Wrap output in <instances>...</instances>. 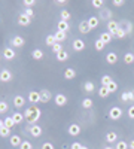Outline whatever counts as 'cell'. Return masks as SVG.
<instances>
[{"mask_svg": "<svg viewBox=\"0 0 134 149\" xmlns=\"http://www.w3.org/2000/svg\"><path fill=\"white\" fill-rule=\"evenodd\" d=\"M58 30H60V31H64V33H67V31L70 30V22L60 19V21H58Z\"/></svg>", "mask_w": 134, "mask_h": 149, "instance_id": "obj_18", "label": "cell"}, {"mask_svg": "<svg viewBox=\"0 0 134 149\" xmlns=\"http://www.w3.org/2000/svg\"><path fill=\"white\" fill-rule=\"evenodd\" d=\"M109 95H110V93H109L107 86H101V88L99 90V97H100V98H106V97H109Z\"/></svg>", "mask_w": 134, "mask_h": 149, "instance_id": "obj_32", "label": "cell"}, {"mask_svg": "<svg viewBox=\"0 0 134 149\" xmlns=\"http://www.w3.org/2000/svg\"><path fill=\"white\" fill-rule=\"evenodd\" d=\"M70 149H82V145H81L79 142H75V143H72Z\"/></svg>", "mask_w": 134, "mask_h": 149, "instance_id": "obj_52", "label": "cell"}, {"mask_svg": "<svg viewBox=\"0 0 134 149\" xmlns=\"http://www.w3.org/2000/svg\"><path fill=\"white\" fill-rule=\"evenodd\" d=\"M24 104H26V98H24L22 95H15L14 97V106L17 109H21Z\"/></svg>", "mask_w": 134, "mask_h": 149, "instance_id": "obj_15", "label": "cell"}, {"mask_svg": "<svg viewBox=\"0 0 134 149\" xmlns=\"http://www.w3.org/2000/svg\"><path fill=\"white\" fill-rule=\"evenodd\" d=\"M9 109V104L6 102H0V113H6Z\"/></svg>", "mask_w": 134, "mask_h": 149, "instance_id": "obj_42", "label": "cell"}, {"mask_svg": "<svg viewBox=\"0 0 134 149\" xmlns=\"http://www.w3.org/2000/svg\"><path fill=\"white\" fill-rule=\"evenodd\" d=\"M121 100L122 102H134V95H133V91H125L121 95Z\"/></svg>", "mask_w": 134, "mask_h": 149, "instance_id": "obj_24", "label": "cell"}, {"mask_svg": "<svg viewBox=\"0 0 134 149\" xmlns=\"http://www.w3.org/2000/svg\"><path fill=\"white\" fill-rule=\"evenodd\" d=\"M3 57L6 58V60H14L15 57H17V54H15V51L12 48H5V51H3Z\"/></svg>", "mask_w": 134, "mask_h": 149, "instance_id": "obj_16", "label": "cell"}, {"mask_svg": "<svg viewBox=\"0 0 134 149\" xmlns=\"http://www.w3.org/2000/svg\"><path fill=\"white\" fill-rule=\"evenodd\" d=\"M81 131H82V128L78 125V124H70L69 128H67V133H69L70 136H73V137L79 136V134H81Z\"/></svg>", "mask_w": 134, "mask_h": 149, "instance_id": "obj_5", "label": "cell"}, {"mask_svg": "<svg viewBox=\"0 0 134 149\" xmlns=\"http://www.w3.org/2000/svg\"><path fill=\"white\" fill-rule=\"evenodd\" d=\"M42 149H55V148H54V145H52V143L46 142V143H43V145H42Z\"/></svg>", "mask_w": 134, "mask_h": 149, "instance_id": "obj_50", "label": "cell"}, {"mask_svg": "<svg viewBox=\"0 0 134 149\" xmlns=\"http://www.w3.org/2000/svg\"><path fill=\"white\" fill-rule=\"evenodd\" d=\"M83 90H85V93H87V94H91V93H94L95 86H94V84H92L91 81H88V82H85V85H83Z\"/></svg>", "mask_w": 134, "mask_h": 149, "instance_id": "obj_28", "label": "cell"}, {"mask_svg": "<svg viewBox=\"0 0 134 149\" xmlns=\"http://www.w3.org/2000/svg\"><path fill=\"white\" fill-rule=\"evenodd\" d=\"M121 116H122V109L121 107L115 106V107H112L110 110H109V118H110L112 121H118V119H121Z\"/></svg>", "mask_w": 134, "mask_h": 149, "instance_id": "obj_2", "label": "cell"}, {"mask_svg": "<svg viewBox=\"0 0 134 149\" xmlns=\"http://www.w3.org/2000/svg\"><path fill=\"white\" fill-rule=\"evenodd\" d=\"M127 113H128V116H130L131 119H134V104L128 107V112H127Z\"/></svg>", "mask_w": 134, "mask_h": 149, "instance_id": "obj_49", "label": "cell"}, {"mask_svg": "<svg viewBox=\"0 0 134 149\" xmlns=\"http://www.w3.org/2000/svg\"><path fill=\"white\" fill-rule=\"evenodd\" d=\"M92 104H94V102L91 100V98H83L82 100V107L83 109H91Z\"/></svg>", "mask_w": 134, "mask_h": 149, "instance_id": "obj_34", "label": "cell"}, {"mask_svg": "<svg viewBox=\"0 0 134 149\" xmlns=\"http://www.w3.org/2000/svg\"><path fill=\"white\" fill-rule=\"evenodd\" d=\"M63 51V45H60V43H55L54 46H52V52L57 55L58 52H61Z\"/></svg>", "mask_w": 134, "mask_h": 149, "instance_id": "obj_46", "label": "cell"}, {"mask_svg": "<svg viewBox=\"0 0 134 149\" xmlns=\"http://www.w3.org/2000/svg\"><path fill=\"white\" fill-rule=\"evenodd\" d=\"M124 63H125V64H133V63H134V54L127 52V54L124 55Z\"/></svg>", "mask_w": 134, "mask_h": 149, "instance_id": "obj_33", "label": "cell"}, {"mask_svg": "<svg viewBox=\"0 0 134 149\" xmlns=\"http://www.w3.org/2000/svg\"><path fill=\"white\" fill-rule=\"evenodd\" d=\"M28 130H30V134L33 136V137H40V136H42V127H40V125H37V124L31 125Z\"/></svg>", "mask_w": 134, "mask_h": 149, "instance_id": "obj_9", "label": "cell"}, {"mask_svg": "<svg viewBox=\"0 0 134 149\" xmlns=\"http://www.w3.org/2000/svg\"><path fill=\"white\" fill-rule=\"evenodd\" d=\"M54 36H55V40H57V43H61V42H64V40L67 39V33H64V31H60V30H58V31H57Z\"/></svg>", "mask_w": 134, "mask_h": 149, "instance_id": "obj_23", "label": "cell"}, {"mask_svg": "<svg viewBox=\"0 0 134 149\" xmlns=\"http://www.w3.org/2000/svg\"><path fill=\"white\" fill-rule=\"evenodd\" d=\"M9 134H10V130L8 127L0 128V136H2V137H9Z\"/></svg>", "mask_w": 134, "mask_h": 149, "instance_id": "obj_44", "label": "cell"}, {"mask_svg": "<svg viewBox=\"0 0 134 149\" xmlns=\"http://www.w3.org/2000/svg\"><path fill=\"white\" fill-rule=\"evenodd\" d=\"M124 5H125L124 0H113V6H116V8H121V6H124Z\"/></svg>", "mask_w": 134, "mask_h": 149, "instance_id": "obj_48", "label": "cell"}, {"mask_svg": "<svg viewBox=\"0 0 134 149\" xmlns=\"http://www.w3.org/2000/svg\"><path fill=\"white\" fill-rule=\"evenodd\" d=\"M12 119H14V121H15V124L18 125V124H22V121L26 119V116H24V115L21 113V112H15V113L12 115Z\"/></svg>", "mask_w": 134, "mask_h": 149, "instance_id": "obj_25", "label": "cell"}, {"mask_svg": "<svg viewBox=\"0 0 134 149\" xmlns=\"http://www.w3.org/2000/svg\"><path fill=\"white\" fill-rule=\"evenodd\" d=\"M12 78H14V74L10 73V70L3 69L2 72H0V81H2V82H10Z\"/></svg>", "mask_w": 134, "mask_h": 149, "instance_id": "obj_6", "label": "cell"}, {"mask_svg": "<svg viewBox=\"0 0 134 149\" xmlns=\"http://www.w3.org/2000/svg\"><path fill=\"white\" fill-rule=\"evenodd\" d=\"M133 95H134V90H133Z\"/></svg>", "mask_w": 134, "mask_h": 149, "instance_id": "obj_58", "label": "cell"}, {"mask_svg": "<svg viewBox=\"0 0 134 149\" xmlns=\"http://www.w3.org/2000/svg\"><path fill=\"white\" fill-rule=\"evenodd\" d=\"M55 104H57L58 107L66 106V104H67V97H66L64 94H57V95H55Z\"/></svg>", "mask_w": 134, "mask_h": 149, "instance_id": "obj_8", "label": "cell"}, {"mask_svg": "<svg viewBox=\"0 0 134 149\" xmlns=\"http://www.w3.org/2000/svg\"><path fill=\"white\" fill-rule=\"evenodd\" d=\"M122 24H124V30H125L127 34L130 36V34L133 33V24H131L130 21H122Z\"/></svg>", "mask_w": 134, "mask_h": 149, "instance_id": "obj_35", "label": "cell"}, {"mask_svg": "<svg viewBox=\"0 0 134 149\" xmlns=\"http://www.w3.org/2000/svg\"><path fill=\"white\" fill-rule=\"evenodd\" d=\"M24 6H26V8H33L34 5H36V0H24Z\"/></svg>", "mask_w": 134, "mask_h": 149, "instance_id": "obj_47", "label": "cell"}, {"mask_svg": "<svg viewBox=\"0 0 134 149\" xmlns=\"http://www.w3.org/2000/svg\"><path fill=\"white\" fill-rule=\"evenodd\" d=\"M104 46H106V45H104L100 39H97V40L94 42V48H95V51H99V52H100V51H103Z\"/></svg>", "mask_w": 134, "mask_h": 149, "instance_id": "obj_36", "label": "cell"}, {"mask_svg": "<svg viewBox=\"0 0 134 149\" xmlns=\"http://www.w3.org/2000/svg\"><path fill=\"white\" fill-rule=\"evenodd\" d=\"M106 63L107 64H116L118 63V55L115 52H109L106 55Z\"/></svg>", "mask_w": 134, "mask_h": 149, "instance_id": "obj_19", "label": "cell"}, {"mask_svg": "<svg viewBox=\"0 0 134 149\" xmlns=\"http://www.w3.org/2000/svg\"><path fill=\"white\" fill-rule=\"evenodd\" d=\"M103 10V9H101ZM101 17H107V18H110L112 17V12H109V10H103L101 12Z\"/></svg>", "mask_w": 134, "mask_h": 149, "instance_id": "obj_53", "label": "cell"}, {"mask_svg": "<svg viewBox=\"0 0 134 149\" xmlns=\"http://www.w3.org/2000/svg\"><path fill=\"white\" fill-rule=\"evenodd\" d=\"M45 42H46V45H48V46H51V48H52V46L57 43L55 36H54V34H48V36H46V39H45Z\"/></svg>", "mask_w": 134, "mask_h": 149, "instance_id": "obj_31", "label": "cell"}, {"mask_svg": "<svg viewBox=\"0 0 134 149\" xmlns=\"http://www.w3.org/2000/svg\"><path fill=\"white\" fill-rule=\"evenodd\" d=\"M109 82H112V78L109 76V74H104V76H101V86H107Z\"/></svg>", "mask_w": 134, "mask_h": 149, "instance_id": "obj_41", "label": "cell"}, {"mask_svg": "<svg viewBox=\"0 0 134 149\" xmlns=\"http://www.w3.org/2000/svg\"><path fill=\"white\" fill-rule=\"evenodd\" d=\"M0 58H2V57H0Z\"/></svg>", "mask_w": 134, "mask_h": 149, "instance_id": "obj_59", "label": "cell"}, {"mask_svg": "<svg viewBox=\"0 0 134 149\" xmlns=\"http://www.w3.org/2000/svg\"><path fill=\"white\" fill-rule=\"evenodd\" d=\"M79 31L82 33V34H88L91 30H90V27H88V22L87 21H82L81 24H79Z\"/></svg>", "mask_w": 134, "mask_h": 149, "instance_id": "obj_27", "label": "cell"}, {"mask_svg": "<svg viewBox=\"0 0 134 149\" xmlns=\"http://www.w3.org/2000/svg\"><path fill=\"white\" fill-rule=\"evenodd\" d=\"M113 36L116 37V39H124V37H127L128 34H127V31L124 30V27H122V26H119V29L116 30V33H115Z\"/></svg>", "mask_w": 134, "mask_h": 149, "instance_id": "obj_26", "label": "cell"}, {"mask_svg": "<svg viewBox=\"0 0 134 149\" xmlns=\"http://www.w3.org/2000/svg\"><path fill=\"white\" fill-rule=\"evenodd\" d=\"M91 5H92L94 8H97V9H100V8H103L104 2H103V0H92V2H91Z\"/></svg>", "mask_w": 134, "mask_h": 149, "instance_id": "obj_45", "label": "cell"}, {"mask_svg": "<svg viewBox=\"0 0 134 149\" xmlns=\"http://www.w3.org/2000/svg\"><path fill=\"white\" fill-rule=\"evenodd\" d=\"M87 22H88V27H90V30H94V29L99 27V24H100V18H99V17H91Z\"/></svg>", "mask_w": 134, "mask_h": 149, "instance_id": "obj_14", "label": "cell"}, {"mask_svg": "<svg viewBox=\"0 0 134 149\" xmlns=\"http://www.w3.org/2000/svg\"><path fill=\"white\" fill-rule=\"evenodd\" d=\"M3 127H5V121L0 119V128H3Z\"/></svg>", "mask_w": 134, "mask_h": 149, "instance_id": "obj_55", "label": "cell"}, {"mask_svg": "<svg viewBox=\"0 0 134 149\" xmlns=\"http://www.w3.org/2000/svg\"><path fill=\"white\" fill-rule=\"evenodd\" d=\"M76 76V70L75 69H72V67H67L64 70V79L66 81H72V79H75Z\"/></svg>", "mask_w": 134, "mask_h": 149, "instance_id": "obj_13", "label": "cell"}, {"mask_svg": "<svg viewBox=\"0 0 134 149\" xmlns=\"http://www.w3.org/2000/svg\"><path fill=\"white\" fill-rule=\"evenodd\" d=\"M51 98H52V94L48 91V90H42L40 91V103H48V102H51Z\"/></svg>", "mask_w": 134, "mask_h": 149, "instance_id": "obj_10", "label": "cell"}, {"mask_svg": "<svg viewBox=\"0 0 134 149\" xmlns=\"http://www.w3.org/2000/svg\"><path fill=\"white\" fill-rule=\"evenodd\" d=\"M128 148H130V149H134V140H131V142L128 143Z\"/></svg>", "mask_w": 134, "mask_h": 149, "instance_id": "obj_54", "label": "cell"}, {"mask_svg": "<svg viewBox=\"0 0 134 149\" xmlns=\"http://www.w3.org/2000/svg\"><path fill=\"white\" fill-rule=\"evenodd\" d=\"M115 149H128V143L124 142V140H119V142H116Z\"/></svg>", "mask_w": 134, "mask_h": 149, "instance_id": "obj_40", "label": "cell"}, {"mask_svg": "<svg viewBox=\"0 0 134 149\" xmlns=\"http://www.w3.org/2000/svg\"><path fill=\"white\" fill-rule=\"evenodd\" d=\"M21 143H22V140H21V137H19L18 134L10 136V145L14 146V148H19V146H21Z\"/></svg>", "mask_w": 134, "mask_h": 149, "instance_id": "obj_21", "label": "cell"}, {"mask_svg": "<svg viewBox=\"0 0 134 149\" xmlns=\"http://www.w3.org/2000/svg\"><path fill=\"white\" fill-rule=\"evenodd\" d=\"M119 26H121V24L118 22V21H113V19H109L107 21V31L109 33H110L112 36L116 33V30L119 29Z\"/></svg>", "mask_w": 134, "mask_h": 149, "instance_id": "obj_4", "label": "cell"}, {"mask_svg": "<svg viewBox=\"0 0 134 149\" xmlns=\"http://www.w3.org/2000/svg\"><path fill=\"white\" fill-rule=\"evenodd\" d=\"M31 57H33V60H42L43 58V51L42 49H33V52H31Z\"/></svg>", "mask_w": 134, "mask_h": 149, "instance_id": "obj_30", "label": "cell"}, {"mask_svg": "<svg viewBox=\"0 0 134 149\" xmlns=\"http://www.w3.org/2000/svg\"><path fill=\"white\" fill-rule=\"evenodd\" d=\"M10 45L15 46V48H22L26 45V40H24V37H21V36H14L10 40Z\"/></svg>", "mask_w": 134, "mask_h": 149, "instance_id": "obj_7", "label": "cell"}, {"mask_svg": "<svg viewBox=\"0 0 134 149\" xmlns=\"http://www.w3.org/2000/svg\"><path fill=\"white\" fill-rule=\"evenodd\" d=\"M28 102L31 104L40 103V91H30L28 93Z\"/></svg>", "mask_w": 134, "mask_h": 149, "instance_id": "obj_3", "label": "cell"}, {"mask_svg": "<svg viewBox=\"0 0 134 149\" xmlns=\"http://www.w3.org/2000/svg\"><path fill=\"white\" fill-rule=\"evenodd\" d=\"M106 142H107V143H115V142H118V134H116L115 131L106 133Z\"/></svg>", "mask_w": 134, "mask_h": 149, "instance_id": "obj_20", "label": "cell"}, {"mask_svg": "<svg viewBox=\"0 0 134 149\" xmlns=\"http://www.w3.org/2000/svg\"><path fill=\"white\" fill-rule=\"evenodd\" d=\"M104 149H115V148H112V146H106Z\"/></svg>", "mask_w": 134, "mask_h": 149, "instance_id": "obj_56", "label": "cell"}, {"mask_svg": "<svg viewBox=\"0 0 134 149\" xmlns=\"http://www.w3.org/2000/svg\"><path fill=\"white\" fill-rule=\"evenodd\" d=\"M54 3H55V5H58V6H66L69 2H67V0H55Z\"/></svg>", "mask_w": 134, "mask_h": 149, "instance_id": "obj_51", "label": "cell"}, {"mask_svg": "<svg viewBox=\"0 0 134 149\" xmlns=\"http://www.w3.org/2000/svg\"><path fill=\"white\" fill-rule=\"evenodd\" d=\"M55 58H57V61H60V63H64V61L69 60V52L63 49L61 52H58V54L55 55Z\"/></svg>", "mask_w": 134, "mask_h": 149, "instance_id": "obj_22", "label": "cell"}, {"mask_svg": "<svg viewBox=\"0 0 134 149\" xmlns=\"http://www.w3.org/2000/svg\"><path fill=\"white\" fill-rule=\"evenodd\" d=\"M73 49H75L76 52H81L85 49V42L82 39H75L73 40Z\"/></svg>", "mask_w": 134, "mask_h": 149, "instance_id": "obj_11", "label": "cell"}, {"mask_svg": "<svg viewBox=\"0 0 134 149\" xmlns=\"http://www.w3.org/2000/svg\"><path fill=\"white\" fill-rule=\"evenodd\" d=\"M3 121H5V127H8L9 130H12V128H14V127L17 125V124H15V121L12 119V116H6Z\"/></svg>", "mask_w": 134, "mask_h": 149, "instance_id": "obj_29", "label": "cell"}, {"mask_svg": "<svg viewBox=\"0 0 134 149\" xmlns=\"http://www.w3.org/2000/svg\"><path fill=\"white\" fill-rule=\"evenodd\" d=\"M60 15H61V19H63V21H67V22L70 21V12H69L67 9H63Z\"/></svg>", "mask_w": 134, "mask_h": 149, "instance_id": "obj_39", "label": "cell"}, {"mask_svg": "<svg viewBox=\"0 0 134 149\" xmlns=\"http://www.w3.org/2000/svg\"><path fill=\"white\" fill-rule=\"evenodd\" d=\"M107 90H109V93H110V94H112V93H115V91L118 90V84H116L115 81L109 82V84H107Z\"/></svg>", "mask_w": 134, "mask_h": 149, "instance_id": "obj_37", "label": "cell"}, {"mask_svg": "<svg viewBox=\"0 0 134 149\" xmlns=\"http://www.w3.org/2000/svg\"><path fill=\"white\" fill-rule=\"evenodd\" d=\"M19 149H33V145H31L28 140H22V143H21Z\"/></svg>", "mask_w": 134, "mask_h": 149, "instance_id": "obj_43", "label": "cell"}, {"mask_svg": "<svg viewBox=\"0 0 134 149\" xmlns=\"http://www.w3.org/2000/svg\"><path fill=\"white\" fill-rule=\"evenodd\" d=\"M22 14H24V15H27L28 18H31V19H33V18H34V9H33V8H26Z\"/></svg>", "mask_w": 134, "mask_h": 149, "instance_id": "obj_38", "label": "cell"}, {"mask_svg": "<svg viewBox=\"0 0 134 149\" xmlns=\"http://www.w3.org/2000/svg\"><path fill=\"white\" fill-rule=\"evenodd\" d=\"M18 24H19V26H22V27H27V26H30V24H31V18H28L27 15L21 14L18 17Z\"/></svg>", "mask_w": 134, "mask_h": 149, "instance_id": "obj_12", "label": "cell"}, {"mask_svg": "<svg viewBox=\"0 0 134 149\" xmlns=\"http://www.w3.org/2000/svg\"><path fill=\"white\" fill-rule=\"evenodd\" d=\"M82 149H88V148H87V146H82Z\"/></svg>", "mask_w": 134, "mask_h": 149, "instance_id": "obj_57", "label": "cell"}, {"mask_svg": "<svg viewBox=\"0 0 134 149\" xmlns=\"http://www.w3.org/2000/svg\"><path fill=\"white\" fill-rule=\"evenodd\" d=\"M99 39H100V40H101L104 45H107V43H110V42H112L113 36H112L110 33H109V31H107V33L104 31V33H101V34H100V37H99Z\"/></svg>", "mask_w": 134, "mask_h": 149, "instance_id": "obj_17", "label": "cell"}, {"mask_svg": "<svg viewBox=\"0 0 134 149\" xmlns=\"http://www.w3.org/2000/svg\"><path fill=\"white\" fill-rule=\"evenodd\" d=\"M40 115H42V110H40L37 106H31V107L26 109V112H24L26 121L30 124V125H34V124H37V121L40 119Z\"/></svg>", "mask_w": 134, "mask_h": 149, "instance_id": "obj_1", "label": "cell"}]
</instances>
